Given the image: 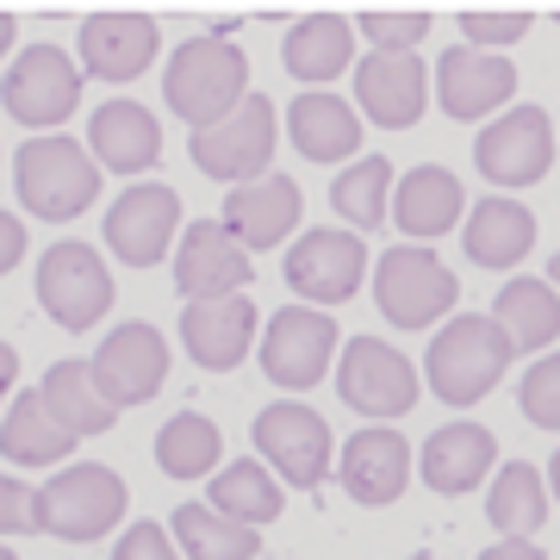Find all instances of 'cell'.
<instances>
[{"mask_svg": "<svg viewBox=\"0 0 560 560\" xmlns=\"http://www.w3.org/2000/svg\"><path fill=\"white\" fill-rule=\"evenodd\" d=\"M374 300H381L386 324L399 330H430L436 318H448L460 300V280L442 268L436 249H386L374 268Z\"/></svg>", "mask_w": 560, "mask_h": 560, "instance_id": "obj_5", "label": "cell"}, {"mask_svg": "<svg viewBox=\"0 0 560 560\" xmlns=\"http://www.w3.org/2000/svg\"><path fill=\"white\" fill-rule=\"evenodd\" d=\"M337 393L368 418H405L418 405V368L381 337H349L337 361Z\"/></svg>", "mask_w": 560, "mask_h": 560, "instance_id": "obj_11", "label": "cell"}, {"mask_svg": "<svg viewBox=\"0 0 560 560\" xmlns=\"http://www.w3.org/2000/svg\"><path fill=\"white\" fill-rule=\"evenodd\" d=\"M13 381H20V355H13V349H7V342H0V399H7V393H13Z\"/></svg>", "mask_w": 560, "mask_h": 560, "instance_id": "obj_44", "label": "cell"}, {"mask_svg": "<svg viewBox=\"0 0 560 560\" xmlns=\"http://www.w3.org/2000/svg\"><path fill=\"white\" fill-rule=\"evenodd\" d=\"M256 275V256L243 249L219 219H200L180 231L175 249V287L187 300H224V293H243Z\"/></svg>", "mask_w": 560, "mask_h": 560, "instance_id": "obj_15", "label": "cell"}, {"mask_svg": "<svg viewBox=\"0 0 560 560\" xmlns=\"http://www.w3.org/2000/svg\"><path fill=\"white\" fill-rule=\"evenodd\" d=\"M337 324L330 312L318 305H287L268 318V337H261V374L287 393H305V386H318L330 374V355H337Z\"/></svg>", "mask_w": 560, "mask_h": 560, "instance_id": "obj_8", "label": "cell"}, {"mask_svg": "<svg viewBox=\"0 0 560 560\" xmlns=\"http://www.w3.org/2000/svg\"><path fill=\"white\" fill-rule=\"evenodd\" d=\"M168 536H175V548H187V560H256L261 555L256 529L219 517L212 504H180Z\"/></svg>", "mask_w": 560, "mask_h": 560, "instance_id": "obj_34", "label": "cell"}, {"mask_svg": "<svg viewBox=\"0 0 560 560\" xmlns=\"http://www.w3.org/2000/svg\"><path fill=\"white\" fill-rule=\"evenodd\" d=\"M280 275H287V287L300 300H318V312H324V305H337V300H355L361 275H368V243L355 231H305L287 249Z\"/></svg>", "mask_w": 560, "mask_h": 560, "instance_id": "obj_14", "label": "cell"}, {"mask_svg": "<svg viewBox=\"0 0 560 560\" xmlns=\"http://www.w3.org/2000/svg\"><path fill=\"white\" fill-rule=\"evenodd\" d=\"M300 180H287V175H261L249 180V187H231V200H224V231L256 256V249H275V243L293 237V224H300Z\"/></svg>", "mask_w": 560, "mask_h": 560, "instance_id": "obj_20", "label": "cell"}, {"mask_svg": "<svg viewBox=\"0 0 560 560\" xmlns=\"http://www.w3.org/2000/svg\"><path fill=\"white\" fill-rule=\"evenodd\" d=\"M480 560H548V555H541L536 541H499V548H486Z\"/></svg>", "mask_w": 560, "mask_h": 560, "instance_id": "obj_43", "label": "cell"}, {"mask_svg": "<svg viewBox=\"0 0 560 560\" xmlns=\"http://www.w3.org/2000/svg\"><path fill=\"white\" fill-rule=\"evenodd\" d=\"M20 256H25V224L13 212H0V275H13Z\"/></svg>", "mask_w": 560, "mask_h": 560, "instance_id": "obj_42", "label": "cell"}, {"mask_svg": "<svg viewBox=\"0 0 560 560\" xmlns=\"http://www.w3.org/2000/svg\"><path fill=\"white\" fill-rule=\"evenodd\" d=\"M287 131L300 143V156L312 162H342L361 150V113L337 94H300L287 106Z\"/></svg>", "mask_w": 560, "mask_h": 560, "instance_id": "obj_27", "label": "cell"}, {"mask_svg": "<svg viewBox=\"0 0 560 560\" xmlns=\"http://www.w3.org/2000/svg\"><path fill=\"white\" fill-rule=\"evenodd\" d=\"M156 20H143V13H94V20H81V62H88V75L101 81H138L156 57Z\"/></svg>", "mask_w": 560, "mask_h": 560, "instance_id": "obj_21", "label": "cell"}, {"mask_svg": "<svg viewBox=\"0 0 560 560\" xmlns=\"http://www.w3.org/2000/svg\"><path fill=\"white\" fill-rule=\"evenodd\" d=\"M460 206H467L460 180L448 168H436V162H423V168L399 175V194H393L386 219H399L405 237H448L460 224Z\"/></svg>", "mask_w": 560, "mask_h": 560, "instance_id": "obj_26", "label": "cell"}, {"mask_svg": "<svg viewBox=\"0 0 560 560\" xmlns=\"http://www.w3.org/2000/svg\"><path fill=\"white\" fill-rule=\"evenodd\" d=\"M175 231H180V194L162 187V180H138L106 206V249L131 268H150V261L168 256Z\"/></svg>", "mask_w": 560, "mask_h": 560, "instance_id": "obj_13", "label": "cell"}, {"mask_svg": "<svg viewBox=\"0 0 560 560\" xmlns=\"http://www.w3.org/2000/svg\"><path fill=\"white\" fill-rule=\"evenodd\" d=\"M355 101L374 125L411 131V125L423 119V101H430V75H423L418 57L374 50V57H361V69H355Z\"/></svg>", "mask_w": 560, "mask_h": 560, "instance_id": "obj_19", "label": "cell"}, {"mask_svg": "<svg viewBox=\"0 0 560 560\" xmlns=\"http://www.w3.org/2000/svg\"><path fill=\"white\" fill-rule=\"evenodd\" d=\"M249 337H256V300H243V293L180 305V342H187V355L200 361V368H212V374H231V368L249 355Z\"/></svg>", "mask_w": 560, "mask_h": 560, "instance_id": "obj_18", "label": "cell"}, {"mask_svg": "<svg viewBox=\"0 0 560 560\" xmlns=\"http://www.w3.org/2000/svg\"><path fill=\"white\" fill-rule=\"evenodd\" d=\"M94 381H101L106 405H143L168 381V342L156 337V324H119L94 355Z\"/></svg>", "mask_w": 560, "mask_h": 560, "instance_id": "obj_16", "label": "cell"}, {"mask_svg": "<svg viewBox=\"0 0 560 560\" xmlns=\"http://www.w3.org/2000/svg\"><path fill=\"white\" fill-rule=\"evenodd\" d=\"M492 460H499V436L486 423H442L436 436L423 442V480L442 499H460L492 474Z\"/></svg>", "mask_w": 560, "mask_h": 560, "instance_id": "obj_23", "label": "cell"}, {"mask_svg": "<svg viewBox=\"0 0 560 560\" xmlns=\"http://www.w3.org/2000/svg\"><path fill=\"white\" fill-rule=\"evenodd\" d=\"M460 32H467V50H480V44H517L529 32V13H460Z\"/></svg>", "mask_w": 560, "mask_h": 560, "instance_id": "obj_39", "label": "cell"}, {"mask_svg": "<svg viewBox=\"0 0 560 560\" xmlns=\"http://www.w3.org/2000/svg\"><path fill=\"white\" fill-rule=\"evenodd\" d=\"M523 418L536 430H560V355H541L523 374Z\"/></svg>", "mask_w": 560, "mask_h": 560, "instance_id": "obj_37", "label": "cell"}, {"mask_svg": "<svg viewBox=\"0 0 560 560\" xmlns=\"http://www.w3.org/2000/svg\"><path fill=\"white\" fill-rule=\"evenodd\" d=\"M361 32L393 57H411V44L430 32V13H361Z\"/></svg>", "mask_w": 560, "mask_h": 560, "instance_id": "obj_38", "label": "cell"}, {"mask_svg": "<svg viewBox=\"0 0 560 560\" xmlns=\"http://www.w3.org/2000/svg\"><path fill=\"white\" fill-rule=\"evenodd\" d=\"M69 448H75V436H62L57 423H50L38 393H20L13 411H7V423H0V455H13L20 467H50Z\"/></svg>", "mask_w": 560, "mask_h": 560, "instance_id": "obj_36", "label": "cell"}, {"mask_svg": "<svg viewBox=\"0 0 560 560\" xmlns=\"http://www.w3.org/2000/svg\"><path fill=\"white\" fill-rule=\"evenodd\" d=\"M113 560H180V555H175V536H168L162 523H150V517H143V523H131V529L119 536Z\"/></svg>", "mask_w": 560, "mask_h": 560, "instance_id": "obj_41", "label": "cell"}, {"mask_svg": "<svg viewBox=\"0 0 560 560\" xmlns=\"http://www.w3.org/2000/svg\"><path fill=\"white\" fill-rule=\"evenodd\" d=\"M187 150H194V168H200V175L249 187V180H261L268 162H275V106L261 101V94H249L231 119L194 131Z\"/></svg>", "mask_w": 560, "mask_h": 560, "instance_id": "obj_6", "label": "cell"}, {"mask_svg": "<svg viewBox=\"0 0 560 560\" xmlns=\"http://www.w3.org/2000/svg\"><path fill=\"white\" fill-rule=\"evenodd\" d=\"M44 411H50V423H57L62 436H101V430H113V405H106L101 381H94V361H57L50 374H44L38 386Z\"/></svg>", "mask_w": 560, "mask_h": 560, "instance_id": "obj_25", "label": "cell"}, {"mask_svg": "<svg viewBox=\"0 0 560 560\" xmlns=\"http://www.w3.org/2000/svg\"><path fill=\"white\" fill-rule=\"evenodd\" d=\"M7 44H13V13H0V57H7Z\"/></svg>", "mask_w": 560, "mask_h": 560, "instance_id": "obj_45", "label": "cell"}, {"mask_svg": "<svg viewBox=\"0 0 560 560\" xmlns=\"http://www.w3.org/2000/svg\"><path fill=\"white\" fill-rule=\"evenodd\" d=\"M280 62H287V75L293 81L342 75V69H349V20H337V13H312V20H300L293 32H287Z\"/></svg>", "mask_w": 560, "mask_h": 560, "instance_id": "obj_33", "label": "cell"}, {"mask_svg": "<svg viewBox=\"0 0 560 560\" xmlns=\"http://www.w3.org/2000/svg\"><path fill=\"white\" fill-rule=\"evenodd\" d=\"M330 206L342 212L349 231H381L393 212V162L386 156H361L330 180Z\"/></svg>", "mask_w": 560, "mask_h": 560, "instance_id": "obj_35", "label": "cell"}, {"mask_svg": "<svg viewBox=\"0 0 560 560\" xmlns=\"http://www.w3.org/2000/svg\"><path fill=\"white\" fill-rule=\"evenodd\" d=\"M0 101H7V113L20 125H32V131L62 125L81 106V69L62 57L57 44H32V50H20V62L7 69Z\"/></svg>", "mask_w": 560, "mask_h": 560, "instance_id": "obj_12", "label": "cell"}, {"mask_svg": "<svg viewBox=\"0 0 560 560\" xmlns=\"http://www.w3.org/2000/svg\"><path fill=\"white\" fill-rule=\"evenodd\" d=\"M517 94V62L499 50H442L436 62V106L448 119H486Z\"/></svg>", "mask_w": 560, "mask_h": 560, "instance_id": "obj_17", "label": "cell"}, {"mask_svg": "<svg viewBox=\"0 0 560 560\" xmlns=\"http://www.w3.org/2000/svg\"><path fill=\"white\" fill-rule=\"evenodd\" d=\"M38 305L62 330H94L101 312L113 305V275L94 243H57L38 261Z\"/></svg>", "mask_w": 560, "mask_h": 560, "instance_id": "obj_7", "label": "cell"}, {"mask_svg": "<svg viewBox=\"0 0 560 560\" xmlns=\"http://www.w3.org/2000/svg\"><path fill=\"white\" fill-rule=\"evenodd\" d=\"M212 511L231 523H243V529H261V523H275L280 511H287V499H280V480L261 467V460H231V467H219L212 474Z\"/></svg>", "mask_w": 560, "mask_h": 560, "instance_id": "obj_30", "label": "cell"}, {"mask_svg": "<svg viewBox=\"0 0 560 560\" xmlns=\"http://www.w3.org/2000/svg\"><path fill=\"white\" fill-rule=\"evenodd\" d=\"M511 368V342L492 318L480 312H460L448 318V330H436L430 355H423V374H430V393L448 405H480L492 386L504 381Z\"/></svg>", "mask_w": 560, "mask_h": 560, "instance_id": "obj_3", "label": "cell"}, {"mask_svg": "<svg viewBox=\"0 0 560 560\" xmlns=\"http://www.w3.org/2000/svg\"><path fill=\"white\" fill-rule=\"evenodd\" d=\"M486 517H492V529L504 541H529L541 529V517H548V486H541V474L529 460H504L499 467V480L486 492Z\"/></svg>", "mask_w": 560, "mask_h": 560, "instance_id": "obj_31", "label": "cell"}, {"mask_svg": "<svg viewBox=\"0 0 560 560\" xmlns=\"http://www.w3.org/2000/svg\"><path fill=\"white\" fill-rule=\"evenodd\" d=\"M541 280H548V287H555V293H560V249H555V256H548V275H541Z\"/></svg>", "mask_w": 560, "mask_h": 560, "instance_id": "obj_46", "label": "cell"}, {"mask_svg": "<svg viewBox=\"0 0 560 560\" xmlns=\"http://www.w3.org/2000/svg\"><path fill=\"white\" fill-rule=\"evenodd\" d=\"M256 448L287 486H324L330 480V423L300 399H280L256 418Z\"/></svg>", "mask_w": 560, "mask_h": 560, "instance_id": "obj_10", "label": "cell"}, {"mask_svg": "<svg viewBox=\"0 0 560 560\" xmlns=\"http://www.w3.org/2000/svg\"><path fill=\"white\" fill-rule=\"evenodd\" d=\"M13 187H20L25 212L62 224V219H81L88 206L101 200V162L88 156L75 138H32L20 143L13 156Z\"/></svg>", "mask_w": 560, "mask_h": 560, "instance_id": "obj_2", "label": "cell"}, {"mask_svg": "<svg viewBox=\"0 0 560 560\" xmlns=\"http://www.w3.org/2000/svg\"><path fill=\"white\" fill-rule=\"evenodd\" d=\"M474 162L492 187H536L555 162V125L541 106H511L474 138Z\"/></svg>", "mask_w": 560, "mask_h": 560, "instance_id": "obj_9", "label": "cell"}, {"mask_svg": "<svg viewBox=\"0 0 560 560\" xmlns=\"http://www.w3.org/2000/svg\"><path fill=\"white\" fill-rule=\"evenodd\" d=\"M411 480V448L399 430H361L342 448V486L355 504H393Z\"/></svg>", "mask_w": 560, "mask_h": 560, "instance_id": "obj_24", "label": "cell"}, {"mask_svg": "<svg viewBox=\"0 0 560 560\" xmlns=\"http://www.w3.org/2000/svg\"><path fill=\"white\" fill-rule=\"evenodd\" d=\"M411 560H436V555H411Z\"/></svg>", "mask_w": 560, "mask_h": 560, "instance_id": "obj_49", "label": "cell"}, {"mask_svg": "<svg viewBox=\"0 0 560 560\" xmlns=\"http://www.w3.org/2000/svg\"><path fill=\"white\" fill-rule=\"evenodd\" d=\"M548 480H555V499H560V448H555V467H548Z\"/></svg>", "mask_w": 560, "mask_h": 560, "instance_id": "obj_47", "label": "cell"}, {"mask_svg": "<svg viewBox=\"0 0 560 560\" xmlns=\"http://www.w3.org/2000/svg\"><path fill=\"white\" fill-rule=\"evenodd\" d=\"M88 156L101 162V168H119V175H143V168H156V156H162L156 113L138 106V101L94 106V119H88Z\"/></svg>", "mask_w": 560, "mask_h": 560, "instance_id": "obj_22", "label": "cell"}, {"mask_svg": "<svg viewBox=\"0 0 560 560\" xmlns=\"http://www.w3.org/2000/svg\"><path fill=\"white\" fill-rule=\"evenodd\" d=\"M38 529V492L0 474V536H32Z\"/></svg>", "mask_w": 560, "mask_h": 560, "instance_id": "obj_40", "label": "cell"}, {"mask_svg": "<svg viewBox=\"0 0 560 560\" xmlns=\"http://www.w3.org/2000/svg\"><path fill=\"white\" fill-rule=\"evenodd\" d=\"M125 517V480L113 467L75 460L38 492V529L62 541H101Z\"/></svg>", "mask_w": 560, "mask_h": 560, "instance_id": "obj_4", "label": "cell"}, {"mask_svg": "<svg viewBox=\"0 0 560 560\" xmlns=\"http://www.w3.org/2000/svg\"><path fill=\"white\" fill-rule=\"evenodd\" d=\"M162 101L175 106L194 131L231 119V113L249 101V57H243L231 38H187L175 57H168Z\"/></svg>", "mask_w": 560, "mask_h": 560, "instance_id": "obj_1", "label": "cell"}, {"mask_svg": "<svg viewBox=\"0 0 560 560\" xmlns=\"http://www.w3.org/2000/svg\"><path fill=\"white\" fill-rule=\"evenodd\" d=\"M536 249V219L523 200H480L474 219H467V256L480 268H517L523 256Z\"/></svg>", "mask_w": 560, "mask_h": 560, "instance_id": "obj_28", "label": "cell"}, {"mask_svg": "<svg viewBox=\"0 0 560 560\" xmlns=\"http://www.w3.org/2000/svg\"><path fill=\"white\" fill-rule=\"evenodd\" d=\"M492 324L504 330L511 355H517V349H548V342L560 337V293L536 275H517L499 293V305H492Z\"/></svg>", "mask_w": 560, "mask_h": 560, "instance_id": "obj_29", "label": "cell"}, {"mask_svg": "<svg viewBox=\"0 0 560 560\" xmlns=\"http://www.w3.org/2000/svg\"><path fill=\"white\" fill-rule=\"evenodd\" d=\"M224 436L219 423L200 418V411H175V418L156 430V467L168 480H200V474H219Z\"/></svg>", "mask_w": 560, "mask_h": 560, "instance_id": "obj_32", "label": "cell"}, {"mask_svg": "<svg viewBox=\"0 0 560 560\" xmlns=\"http://www.w3.org/2000/svg\"><path fill=\"white\" fill-rule=\"evenodd\" d=\"M0 560H20V555H13V548H0Z\"/></svg>", "mask_w": 560, "mask_h": 560, "instance_id": "obj_48", "label": "cell"}]
</instances>
